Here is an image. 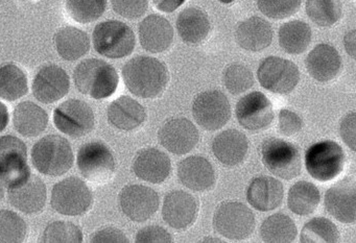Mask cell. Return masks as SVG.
I'll return each mask as SVG.
<instances>
[{"mask_svg":"<svg viewBox=\"0 0 356 243\" xmlns=\"http://www.w3.org/2000/svg\"><path fill=\"white\" fill-rule=\"evenodd\" d=\"M122 78L128 90L141 99L160 97L170 81L168 68L155 58L138 56L122 68Z\"/></svg>","mask_w":356,"mask_h":243,"instance_id":"1","label":"cell"},{"mask_svg":"<svg viewBox=\"0 0 356 243\" xmlns=\"http://www.w3.org/2000/svg\"><path fill=\"white\" fill-rule=\"evenodd\" d=\"M76 89L93 99H105L118 90L120 78L113 66L99 59L81 62L74 72Z\"/></svg>","mask_w":356,"mask_h":243,"instance_id":"2","label":"cell"},{"mask_svg":"<svg viewBox=\"0 0 356 243\" xmlns=\"http://www.w3.org/2000/svg\"><path fill=\"white\" fill-rule=\"evenodd\" d=\"M32 162L36 170L44 176H63L74 165V151L63 137L47 135L33 146Z\"/></svg>","mask_w":356,"mask_h":243,"instance_id":"3","label":"cell"},{"mask_svg":"<svg viewBox=\"0 0 356 243\" xmlns=\"http://www.w3.org/2000/svg\"><path fill=\"white\" fill-rule=\"evenodd\" d=\"M92 39L97 53L108 59L128 57L136 45V38L132 28L118 20L97 24Z\"/></svg>","mask_w":356,"mask_h":243,"instance_id":"4","label":"cell"},{"mask_svg":"<svg viewBox=\"0 0 356 243\" xmlns=\"http://www.w3.org/2000/svg\"><path fill=\"white\" fill-rule=\"evenodd\" d=\"M346 156L334 141H321L306 151L305 166L308 174L318 182H329L343 171Z\"/></svg>","mask_w":356,"mask_h":243,"instance_id":"5","label":"cell"},{"mask_svg":"<svg viewBox=\"0 0 356 243\" xmlns=\"http://www.w3.org/2000/svg\"><path fill=\"white\" fill-rule=\"evenodd\" d=\"M92 203L90 188L84 181L76 176L57 183L51 190V207L62 215H83L90 209Z\"/></svg>","mask_w":356,"mask_h":243,"instance_id":"6","label":"cell"},{"mask_svg":"<svg viewBox=\"0 0 356 243\" xmlns=\"http://www.w3.org/2000/svg\"><path fill=\"white\" fill-rule=\"evenodd\" d=\"M83 178L95 185L109 182L115 171V159L111 149L101 141L83 145L76 158Z\"/></svg>","mask_w":356,"mask_h":243,"instance_id":"7","label":"cell"},{"mask_svg":"<svg viewBox=\"0 0 356 243\" xmlns=\"http://www.w3.org/2000/svg\"><path fill=\"white\" fill-rule=\"evenodd\" d=\"M30 176L28 149L24 141L12 135L0 137V182L10 188Z\"/></svg>","mask_w":356,"mask_h":243,"instance_id":"8","label":"cell"},{"mask_svg":"<svg viewBox=\"0 0 356 243\" xmlns=\"http://www.w3.org/2000/svg\"><path fill=\"white\" fill-rule=\"evenodd\" d=\"M261 157L266 167L283 180H293L301 174V155L293 143L282 139H268L262 144Z\"/></svg>","mask_w":356,"mask_h":243,"instance_id":"9","label":"cell"},{"mask_svg":"<svg viewBox=\"0 0 356 243\" xmlns=\"http://www.w3.org/2000/svg\"><path fill=\"white\" fill-rule=\"evenodd\" d=\"M213 226L218 234L230 240H243L255 228L253 212L238 201L220 203L213 216Z\"/></svg>","mask_w":356,"mask_h":243,"instance_id":"10","label":"cell"},{"mask_svg":"<svg viewBox=\"0 0 356 243\" xmlns=\"http://www.w3.org/2000/svg\"><path fill=\"white\" fill-rule=\"evenodd\" d=\"M54 124L66 136L81 138L95 128V112L85 101L68 99L54 112Z\"/></svg>","mask_w":356,"mask_h":243,"instance_id":"11","label":"cell"},{"mask_svg":"<svg viewBox=\"0 0 356 243\" xmlns=\"http://www.w3.org/2000/svg\"><path fill=\"white\" fill-rule=\"evenodd\" d=\"M257 78L266 90L276 94H287L297 87L300 72L297 65L289 60L268 57L260 63Z\"/></svg>","mask_w":356,"mask_h":243,"instance_id":"12","label":"cell"},{"mask_svg":"<svg viewBox=\"0 0 356 243\" xmlns=\"http://www.w3.org/2000/svg\"><path fill=\"white\" fill-rule=\"evenodd\" d=\"M193 115L204 130H220L230 120L231 106L226 95L220 91H205L193 101Z\"/></svg>","mask_w":356,"mask_h":243,"instance_id":"13","label":"cell"},{"mask_svg":"<svg viewBox=\"0 0 356 243\" xmlns=\"http://www.w3.org/2000/svg\"><path fill=\"white\" fill-rule=\"evenodd\" d=\"M158 193L143 185H129L120 193V206L122 213L133 221H147L159 209Z\"/></svg>","mask_w":356,"mask_h":243,"instance_id":"14","label":"cell"},{"mask_svg":"<svg viewBox=\"0 0 356 243\" xmlns=\"http://www.w3.org/2000/svg\"><path fill=\"white\" fill-rule=\"evenodd\" d=\"M235 114L238 124L252 132L266 130L274 120L272 103L259 91L249 93L239 99Z\"/></svg>","mask_w":356,"mask_h":243,"instance_id":"15","label":"cell"},{"mask_svg":"<svg viewBox=\"0 0 356 243\" xmlns=\"http://www.w3.org/2000/svg\"><path fill=\"white\" fill-rule=\"evenodd\" d=\"M158 138L164 149L175 155H185L199 143V132L186 118L168 119L158 132Z\"/></svg>","mask_w":356,"mask_h":243,"instance_id":"16","label":"cell"},{"mask_svg":"<svg viewBox=\"0 0 356 243\" xmlns=\"http://www.w3.org/2000/svg\"><path fill=\"white\" fill-rule=\"evenodd\" d=\"M199 201L182 190L170 191L164 197L162 217L175 230H185L197 219Z\"/></svg>","mask_w":356,"mask_h":243,"instance_id":"17","label":"cell"},{"mask_svg":"<svg viewBox=\"0 0 356 243\" xmlns=\"http://www.w3.org/2000/svg\"><path fill=\"white\" fill-rule=\"evenodd\" d=\"M33 93L37 101L49 105L63 99L70 90V80L63 68L47 65L33 81Z\"/></svg>","mask_w":356,"mask_h":243,"instance_id":"18","label":"cell"},{"mask_svg":"<svg viewBox=\"0 0 356 243\" xmlns=\"http://www.w3.org/2000/svg\"><path fill=\"white\" fill-rule=\"evenodd\" d=\"M10 203L24 214H36L44 209L47 190L39 176L31 174L26 180L8 188Z\"/></svg>","mask_w":356,"mask_h":243,"instance_id":"19","label":"cell"},{"mask_svg":"<svg viewBox=\"0 0 356 243\" xmlns=\"http://www.w3.org/2000/svg\"><path fill=\"white\" fill-rule=\"evenodd\" d=\"M325 208L332 217L343 224H354L356 219L355 183L341 181L325 194Z\"/></svg>","mask_w":356,"mask_h":243,"instance_id":"20","label":"cell"},{"mask_svg":"<svg viewBox=\"0 0 356 243\" xmlns=\"http://www.w3.org/2000/svg\"><path fill=\"white\" fill-rule=\"evenodd\" d=\"M139 40L145 51L160 53L168 51L174 41V30L168 19L160 15H149L138 28Z\"/></svg>","mask_w":356,"mask_h":243,"instance_id":"21","label":"cell"},{"mask_svg":"<svg viewBox=\"0 0 356 243\" xmlns=\"http://www.w3.org/2000/svg\"><path fill=\"white\" fill-rule=\"evenodd\" d=\"M170 159L158 149H145L137 153L133 162V171L137 178L152 184H161L170 176Z\"/></svg>","mask_w":356,"mask_h":243,"instance_id":"22","label":"cell"},{"mask_svg":"<svg viewBox=\"0 0 356 243\" xmlns=\"http://www.w3.org/2000/svg\"><path fill=\"white\" fill-rule=\"evenodd\" d=\"M179 181L195 192L209 190L216 184L213 166L205 158L191 156L178 165Z\"/></svg>","mask_w":356,"mask_h":243,"instance_id":"23","label":"cell"},{"mask_svg":"<svg viewBox=\"0 0 356 243\" xmlns=\"http://www.w3.org/2000/svg\"><path fill=\"white\" fill-rule=\"evenodd\" d=\"M308 74L321 83L334 80L341 69L339 51L329 44H318L308 53L305 61Z\"/></svg>","mask_w":356,"mask_h":243,"instance_id":"24","label":"cell"},{"mask_svg":"<svg viewBox=\"0 0 356 243\" xmlns=\"http://www.w3.org/2000/svg\"><path fill=\"white\" fill-rule=\"evenodd\" d=\"M284 196V188L280 181L270 176H257L250 183L247 199L258 211H273L280 207Z\"/></svg>","mask_w":356,"mask_h":243,"instance_id":"25","label":"cell"},{"mask_svg":"<svg viewBox=\"0 0 356 243\" xmlns=\"http://www.w3.org/2000/svg\"><path fill=\"white\" fill-rule=\"evenodd\" d=\"M211 149L220 163L226 166H236L247 157L249 141L239 131L227 130L213 139Z\"/></svg>","mask_w":356,"mask_h":243,"instance_id":"26","label":"cell"},{"mask_svg":"<svg viewBox=\"0 0 356 243\" xmlns=\"http://www.w3.org/2000/svg\"><path fill=\"white\" fill-rule=\"evenodd\" d=\"M272 26L266 20L254 16L241 22L235 32L237 44L249 51H261L268 49L273 41Z\"/></svg>","mask_w":356,"mask_h":243,"instance_id":"27","label":"cell"},{"mask_svg":"<svg viewBox=\"0 0 356 243\" xmlns=\"http://www.w3.org/2000/svg\"><path fill=\"white\" fill-rule=\"evenodd\" d=\"M108 122L120 131H133L145 124L147 112L143 105L129 97H122L110 103Z\"/></svg>","mask_w":356,"mask_h":243,"instance_id":"28","label":"cell"},{"mask_svg":"<svg viewBox=\"0 0 356 243\" xmlns=\"http://www.w3.org/2000/svg\"><path fill=\"white\" fill-rule=\"evenodd\" d=\"M15 130L22 136L33 138L44 132L49 124V114L32 101H22L13 113Z\"/></svg>","mask_w":356,"mask_h":243,"instance_id":"29","label":"cell"},{"mask_svg":"<svg viewBox=\"0 0 356 243\" xmlns=\"http://www.w3.org/2000/svg\"><path fill=\"white\" fill-rule=\"evenodd\" d=\"M179 36L187 44H200L210 33L208 16L195 8H188L179 14L177 19Z\"/></svg>","mask_w":356,"mask_h":243,"instance_id":"30","label":"cell"},{"mask_svg":"<svg viewBox=\"0 0 356 243\" xmlns=\"http://www.w3.org/2000/svg\"><path fill=\"white\" fill-rule=\"evenodd\" d=\"M55 44L62 59L74 62L88 53L90 39L87 33L74 26H67L56 34Z\"/></svg>","mask_w":356,"mask_h":243,"instance_id":"31","label":"cell"},{"mask_svg":"<svg viewBox=\"0 0 356 243\" xmlns=\"http://www.w3.org/2000/svg\"><path fill=\"white\" fill-rule=\"evenodd\" d=\"M312 36V28L307 24L293 20L279 28V45L289 55H300L309 47Z\"/></svg>","mask_w":356,"mask_h":243,"instance_id":"32","label":"cell"},{"mask_svg":"<svg viewBox=\"0 0 356 243\" xmlns=\"http://www.w3.org/2000/svg\"><path fill=\"white\" fill-rule=\"evenodd\" d=\"M320 201V191L312 183L300 181L289 189L287 206L297 215L306 216L314 213Z\"/></svg>","mask_w":356,"mask_h":243,"instance_id":"33","label":"cell"},{"mask_svg":"<svg viewBox=\"0 0 356 243\" xmlns=\"http://www.w3.org/2000/svg\"><path fill=\"white\" fill-rule=\"evenodd\" d=\"M260 236L264 242H293L297 237V226L289 216L277 213L268 216L260 226Z\"/></svg>","mask_w":356,"mask_h":243,"instance_id":"34","label":"cell"},{"mask_svg":"<svg viewBox=\"0 0 356 243\" xmlns=\"http://www.w3.org/2000/svg\"><path fill=\"white\" fill-rule=\"evenodd\" d=\"M29 92L26 74L14 64L0 66V99L16 101Z\"/></svg>","mask_w":356,"mask_h":243,"instance_id":"35","label":"cell"},{"mask_svg":"<svg viewBox=\"0 0 356 243\" xmlns=\"http://www.w3.org/2000/svg\"><path fill=\"white\" fill-rule=\"evenodd\" d=\"M305 11L314 24L329 28L341 19V3L339 0H307Z\"/></svg>","mask_w":356,"mask_h":243,"instance_id":"36","label":"cell"},{"mask_svg":"<svg viewBox=\"0 0 356 243\" xmlns=\"http://www.w3.org/2000/svg\"><path fill=\"white\" fill-rule=\"evenodd\" d=\"M300 240L303 243H337L339 232L328 218L314 217L304 224Z\"/></svg>","mask_w":356,"mask_h":243,"instance_id":"37","label":"cell"},{"mask_svg":"<svg viewBox=\"0 0 356 243\" xmlns=\"http://www.w3.org/2000/svg\"><path fill=\"white\" fill-rule=\"evenodd\" d=\"M68 15L79 24H91L105 13L107 0H65Z\"/></svg>","mask_w":356,"mask_h":243,"instance_id":"38","label":"cell"},{"mask_svg":"<svg viewBox=\"0 0 356 243\" xmlns=\"http://www.w3.org/2000/svg\"><path fill=\"white\" fill-rule=\"evenodd\" d=\"M28 236V224L17 213L0 210V243L24 242Z\"/></svg>","mask_w":356,"mask_h":243,"instance_id":"39","label":"cell"},{"mask_svg":"<svg viewBox=\"0 0 356 243\" xmlns=\"http://www.w3.org/2000/svg\"><path fill=\"white\" fill-rule=\"evenodd\" d=\"M41 241L45 243H81L83 233L80 226L72 222L54 221L43 232Z\"/></svg>","mask_w":356,"mask_h":243,"instance_id":"40","label":"cell"},{"mask_svg":"<svg viewBox=\"0 0 356 243\" xmlns=\"http://www.w3.org/2000/svg\"><path fill=\"white\" fill-rule=\"evenodd\" d=\"M224 84L233 95L241 94L252 88L254 76L251 70L241 64H232L225 70Z\"/></svg>","mask_w":356,"mask_h":243,"instance_id":"41","label":"cell"},{"mask_svg":"<svg viewBox=\"0 0 356 243\" xmlns=\"http://www.w3.org/2000/svg\"><path fill=\"white\" fill-rule=\"evenodd\" d=\"M258 9L270 19L291 17L299 11L302 0H256Z\"/></svg>","mask_w":356,"mask_h":243,"instance_id":"42","label":"cell"},{"mask_svg":"<svg viewBox=\"0 0 356 243\" xmlns=\"http://www.w3.org/2000/svg\"><path fill=\"white\" fill-rule=\"evenodd\" d=\"M114 12L126 19L143 17L149 8V0H111Z\"/></svg>","mask_w":356,"mask_h":243,"instance_id":"43","label":"cell"},{"mask_svg":"<svg viewBox=\"0 0 356 243\" xmlns=\"http://www.w3.org/2000/svg\"><path fill=\"white\" fill-rule=\"evenodd\" d=\"M278 128L279 132L283 136L291 137L301 131L303 128V122L295 112L282 109L279 112Z\"/></svg>","mask_w":356,"mask_h":243,"instance_id":"44","label":"cell"},{"mask_svg":"<svg viewBox=\"0 0 356 243\" xmlns=\"http://www.w3.org/2000/svg\"><path fill=\"white\" fill-rule=\"evenodd\" d=\"M135 241L137 243H170L174 241V238L162 226H149L138 231Z\"/></svg>","mask_w":356,"mask_h":243,"instance_id":"45","label":"cell"},{"mask_svg":"<svg viewBox=\"0 0 356 243\" xmlns=\"http://www.w3.org/2000/svg\"><path fill=\"white\" fill-rule=\"evenodd\" d=\"M341 139L343 142L350 147L352 151H355L356 149V115L355 112H351L345 116L341 122Z\"/></svg>","mask_w":356,"mask_h":243,"instance_id":"46","label":"cell"},{"mask_svg":"<svg viewBox=\"0 0 356 243\" xmlns=\"http://www.w3.org/2000/svg\"><path fill=\"white\" fill-rule=\"evenodd\" d=\"M90 241L95 243H127L129 242V239L126 234L118 228H105L92 234Z\"/></svg>","mask_w":356,"mask_h":243,"instance_id":"47","label":"cell"},{"mask_svg":"<svg viewBox=\"0 0 356 243\" xmlns=\"http://www.w3.org/2000/svg\"><path fill=\"white\" fill-rule=\"evenodd\" d=\"M153 1L159 11L172 13L184 3L185 0H153Z\"/></svg>","mask_w":356,"mask_h":243,"instance_id":"48","label":"cell"},{"mask_svg":"<svg viewBox=\"0 0 356 243\" xmlns=\"http://www.w3.org/2000/svg\"><path fill=\"white\" fill-rule=\"evenodd\" d=\"M343 45L346 51L351 58H355V31L352 30L348 32L343 37Z\"/></svg>","mask_w":356,"mask_h":243,"instance_id":"49","label":"cell"},{"mask_svg":"<svg viewBox=\"0 0 356 243\" xmlns=\"http://www.w3.org/2000/svg\"><path fill=\"white\" fill-rule=\"evenodd\" d=\"M9 120L10 115L7 106L5 103H0V133L7 128L8 124H9Z\"/></svg>","mask_w":356,"mask_h":243,"instance_id":"50","label":"cell"},{"mask_svg":"<svg viewBox=\"0 0 356 243\" xmlns=\"http://www.w3.org/2000/svg\"><path fill=\"white\" fill-rule=\"evenodd\" d=\"M3 197H5V186L0 182V201H3Z\"/></svg>","mask_w":356,"mask_h":243,"instance_id":"51","label":"cell"},{"mask_svg":"<svg viewBox=\"0 0 356 243\" xmlns=\"http://www.w3.org/2000/svg\"><path fill=\"white\" fill-rule=\"evenodd\" d=\"M204 242H222V240L216 238H205L204 239Z\"/></svg>","mask_w":356,"mask_h":243,"instance_id":"52","label":"cell"},{"mask_svg":"<svg viewBox=\"0 0 356 243\" xmlns=\"http://www.w3.org/2000/svg\"><path fill=\"white\" fill-rule=\"evenodd\" d=\"M220 3H225V5H228V3H232L235 0H218Z\"/></svg>","mask_w":356,"mask_h":243,"instance_id":"53","label":"cell"}]
</instances>
